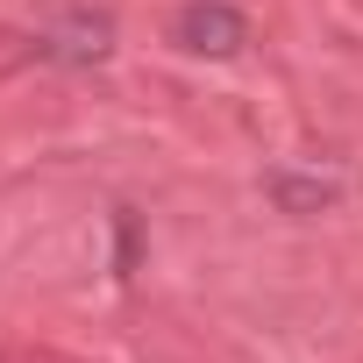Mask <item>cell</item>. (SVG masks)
I'll return each mask as SVG.
<instances>
[{
  "label": "cell",
  "instance_id": "obj_2",
  "mask_svg": "<svg viewBox=\"0 0 363 363\" xmlns=\"http://www.w3.org/2000/svg\"><path fill=\"white\" fill-rule=\"evenodd\" d=\"M178 50H193V57H235L250 43V15L235 8V0H186L171 22Z\"/></svg>",
  "mask_w": 363,
  "mask_h": 363
},
{
  "label": "cell",
  "instance_id": "obj_1",
  "mask_svg": "<svg viewBox=\"0 0 363 363\" xmlns=\"http://www.w3.org/2000/svg\"><path fill=\"white\" fill-rule=\"evenodd\" d=\"M114 36H121L114 15L79 0V8H57V15L36 29V57H43V65H65V72H93V65L114 57Z\"/></svg>",
  "mask_w": 363,
  "mask_h": 363
},
{
  "label": "cell",
  "instance_id": "obj_3",
  "mask_svg": "<svg viewBox=\"0 0 363 363\" xmlns=\"http://www.w3.org/2000/svg\"><path fill=\"white\" fill-rule=\"evenodd\" d=\"M342 200V178L335 171H271V207L292 221H313Z\"/></svg>",
  "mask_w": 363,
  "mask_h": 363
}]
</instances>
